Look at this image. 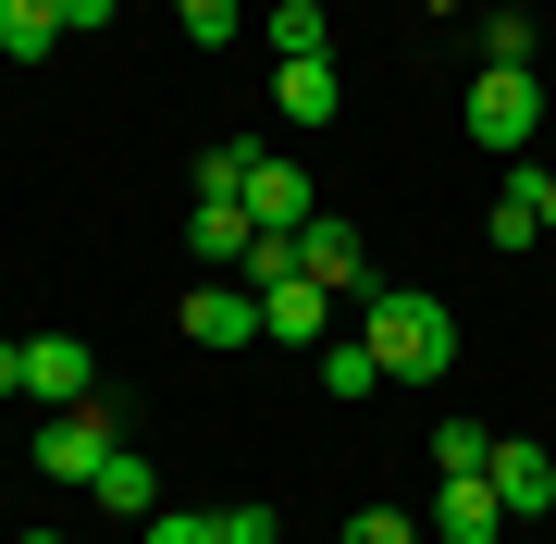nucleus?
Masks as SVG:
<instances>
[{
  "label": "nucleus",
  "mask_w": 556,
  "mask_h": 544,
  "mask_svg": "<svg viewBox=\"0 0 556 544\" xmlns=\"http://www.w3.org/2000/svg\"><path fill=\"white\" fill-rule=\"evenodd\" d=\"M0 50H13V62H50L62 50V0H0Z\"/></svg>",
  "instance_id": "obj_16"
},
{
  "label": "nucleus",
  "mask_w": 556,
  "mask_h": 544,
  "mask_svg": "<svg viewBox=\"0 0 556 544\" xmlns=\"http://www.w3.org/2000/svg\"><path fill=\"white\" fill-rule=\"evenodd\" d=\"M273 112H285V124H334V112H346L334 62H273Z\"/></svg>",
  "instance_id": "obj_11"
},
{
  "label": "nucleus",
  "mask_w": 556,
  "mask_h": 544,
  "mask_svg": "<svg viewBox=\"0 0 556 544\" xmlns=\"http://www.w3.org/2000/svg\"><path fill=\"white\" fill-rule=\"evenodd\" d=\"M87 495H100L112 520H149V507H161V470L137 458V445H112V458H100V483H87Z\"/></svg>",
  "instance_id": "obj_15"
},
{
  "label": "nucleus",
  "mask_w": 556,
  "mask_h": 544,
  "mask_svg": "<svg viewBox=\"0 0 556 544\" xmlns=\"http://www.w3.org/2000/svg\"><path fill=\"white\" fill-rule=\"evenodd\" d=\"M346 544H420L408 507H346Z\"/></svg>",
  "instance_id": "obj_21"
},
{
  "label": "nucleus",
  "mask_w": 556,
  "mask_h": 544,
  "mask_svg": "<svg viewBox=\"0 0 556 544\" xmlns=\"http://www.w3.org/2000/svg\"><path fill=\"white\" fill-rule=\"evenodd\" d=\"M260 38H273V62H334V13H321V0H273Z\"/></svg>",
  "instance_id": "obj_13"
},
{
  "label": "nucleus",
  "mask_w": 556,
  "mask_h": 544,
  "mask_svg": "<svg viewBox=\"0 0 556 544\" xmlns=\"http://www.w3.org/2000/svg\"><path fill=\"white\" fill-rule=\"evenodd\" d=\"M25 544H62V532H25Z\"/></svg>",
  "instance_id": "obj_28"
},
{
  "label": "nucleus",
  "mask_w": 556,
  "mask_h": 544,
  "mask_svg": "<svg viewBox=\"0 0 556 544\" xmlns=\"http://www.w3.org/2000/svg\"><path fill=\"white\" fill-rule=\"evenodd\" d=\"M482 483H495L507 520H544V507H556V458H544L532 433H495V470H482Z\"/></svg>",
  "instance_id": "obj_6"
},
{
  "label": "nucleus",
  "mask_w": 556,
  "mask_h": 544,
  "mask_svg": "<svg viewBox=\"0 0 556 544\" xmlns=\"http://www.w3.org/2000/svg\"><path fill=\"white\" fill-rule=\"evenodd\" d=\"M260 334L273 346H334V284H309V273L260 284Z\"/></svg>",
  "instance_id": "obj_5"
},
{
  "label": "nucleus",
  "mask_w": 556,
  "mask_h": 544,
  "mask_svg": "<svg viewBox=\"0 0 556 544\" xmlns=\"http://www.w3.org/2000/svg\"><path fill=\"white\" fill-rule=\"evenodd\" d=\"M248 162H260V137H223V149H199V199H236V186H248Z\"/></svg>",
  "instance_id": "obj_18"
},
{
  "label": "nucleus",
  "mask_w": 556,
  "mask_h": 544,
  "mask_svg": "<svg viewBox=\"0 0 556 544\" xmlns=\"http://www.w3.org/2000/svg\"><path fill=\"white\" fill-rule=\"evenodd\" d=\"M544 236H556V174H544Z\"/></svg>",
  "instance_id": "obj_27"
},
{
  "label": "nucleus",
  "mask_w": 556,
  "mask_h": 544,
  "mask_svg": "<svg viewBox=\"0 0 556 544\" xmlns=\"http://www.w3.org/2000/svg\"><path fill=\"white\" fill-rule=\"evenodd\" d=\"M433 532H445V544H495V532H507L495 483H482V470H445V495H433Z\"/></svg>",
  "instance_id": "obj_10"
},
{
  "label": "nucleus",
  "mask_w": 556,
  "mask_h": 544,
  "mask_svg": "<svg viewBox=\"0 0 556 544\" xmlns=\"http://www.w3.org/2000/svg\"><path fill=\"white\" fill-rule=\"evenodd\" d=\"M211 532H223V544H285V532H273V507H211Z\"/></svg>",
  "instance_id": "obj_24"
},
{
  "label": "nucleus",
  "mask_w": 556,
  "mask_h": 544,
  "mask_svg": "<svg viewBox=\"0 0 556 544\" xmlns=\"http://www.w3.org/2000/svg\"><path fill=\"white\" fill-rule=\"evenodd\" d=\"M309 371H321V396H371V383H383V359H371V346H358V334H334V346H309Z\"/></svg>",
  "instance_id": "obj_17"
},
{
  "label": "nucleus",
  "mask_w": 556,
  "mask_h": 544,
  "mask_svg": "<svg viewBox=\"0 0 556 544\" xmlns=\"http://www.w3.org/2000/svg\"><path fill=\"white\" fill-rule=\"evenodd\" d=\"M248 236H260L248 199H199V211H186V248H199L211 273H236V261H248Z\"/></svg>",
  "instance_id": "obj_12"
},
{
  "label": "nucleus",
  "mask_w": 556,
  "mask_h": 544,
  "mask_svg": "<svg viewBox=\"0 0 556 544\" xmlns=\"http://www.w3.org/2000/svg\"><path fill=\"white\" fill-rule=\"evenodd\" d=\"M25 396H50V408L100 396V359H87V334H25Z\"/></svg>",
  "instance_id": "obj_7"
},
{
  "label": "nucleus",
  "mask_w": 556,
  "mask_h": 544,
  "mask_svg": "<svg viewBox=\"0 0 556 544\" xmlns=\"http://www.w3.org/2000/svg\"><path fill=\"white\" fill-rule=\"evenodd\" d=\"M174 25H186V38H199V50H223V38H236V25H248V0H174Z\"/></svg>",
  "instance_id": "obj_20"
},
{
  "label": "nucleus",
  "mask_w": 556,
  "mask_h": 544,
  "mask_svg": "<svg viewBox=\"0 0 556 544\" xmlns=\"http://www.w3.org/2000/svg\"><path fill=\"white\" fill-rule=\"evenodd\" d=\"M358 346L383 359V383H433V371H457V309L433 284H371L358 298Z\"/></svg>",
  "instance_id": "obj_1"
},
{
  "label": "nucleus",
  "mask_w": 556,
  "mask_h": 544,
  "mask_svg": "<svg viewBox=\"0 0 556 544\" xmlns=\"http://www.w3.org/2000/svg\"><path fill=\"white\" fill-rule=\"evenodd\" d=\"M298 273H309V284H334V298H371V284H383L371 261H358V223H334V211H309V223H298Z\"/></svg>",
  "instance_id": "obj_4"
},
{
  "label": "nucleus",
  "mask_w": 556,
  "mask_h": 544,
  "mask_svg": "<svg viewBox=\"0 0 556 544\" xmlns=\"http://www.w3.org/2000/svg\"><path fill=\"white\" fill-rule=\"evenodd\" d=\"M532 124H544V75H532V62H482L470 100H457V137L495 149V162H519V149H532Z\"/></svg>",
  "instance_id": "obj_2"
},
{
  "label": "nucleus",
  "mask_w": 556,
  "mask_h": 544,
  "mask_svg": "<svg viewBox=\"0 0 556 544\" xmlns=\"http://www.w3.org/2000/svg\"><path fill=\"white\" fill-rule=\"evenodd\" d=\"M433 470H495V433L482 421H433Z\"/></svg>",
  "instance_id": "obj_19"
},
{
  "label": "nucleus",
  "mask_w": 556,
  "mask_h": 544,
  "mask_svg": "<svg viewBox=\"0 0 556 544\" xmlns=\"http://www.w3.org/2000/svg\"><path fill=\"white\" fill-rule=\"evenodd\" d=\"M482 236H495V248H532V236H544V162H519V174L495 186V223H482Z\"/></svg>",
  "instance_id": "obj_14"
},
{
  "label": "nucleus",
  "mask_w": 556,
  "mask_h": 544,
  "mask_svg": "<svg viewBox=\"0 0 556 544\" xmlns=\"http://www.w3.org/2000/svg\"><path fill=\"white\" fill-rule=\"evenodd\" d=\"M0 396H25V346L13 334H0Z\"/></svg>",
  "instance_id": "obj_26"
},
{
  "label": "nucleus",
  "mask_w": 556,
  "mask_h": 544,
  "mask_svg": "<svg viewBox=\"0 0 556 544\" xmlns=\"http://www.w3.org/2000/svg\"><path fill=\"white\" fill-rule=\"evenodd\" d=\"M112 445H124L112 396H75V408H50V421H38V470H50V483H100Z\"/></svg>",
  "instance_id": "obj_3"
},
{
  "label": "nucleus",
  "mask_w": 556,
  "mask_h": 544,
  "mask_svg": "<svg viewBox=\"0 0 556 544\" xmlns=\"http://www.w3.org/2000/svg\"><path fill=\"white\" fill-rule=\"evenodd\" d=\"M112 13H124V0H62V38H100Z\"/></svg>",
  "instance_id": "obj_25"
},
{
  "label": "nucleus",
  "mask_w": 556,
  "mask_h": 544,
  "mask_svg": "<svg viewBox=\"0 0 556 544\" xmlns=\"http://www.w3.org/2000/svg\"><path fill=\"white\" fill-rule=\"evenodd\" d=\"M186 346H260V284H199L186 298Z\"/></svg>",
  "instance_id": "obj_9"
},
{
  "label": "nucleus",
  "mask_w": 556,
  "mask_h": 544,
  "mask_svg": "<svg viewBox=\"0 0 556 544\" xmlns=\"http://www.w3.org/2000/svg\"><path fill=\"white\" fill-rule=\"evenodd\" d=\"M236 273H248V284H285V273H298V236H248Z\"/></svg>",
  "instance_id": "obj_22"
},
{
  "label": "nucleus",
  "mask_w": 556,
  "mask_h": 544,
  "mask_svg": "<svg viewBox=\"0 0 556 544\" xmlns=\"http://www.w3.org/2000/svg\"><path fill=\"white\" fill-rule=\"evenodd\" d=\"M236 199H248V223H260V236H298V223L321 211V199H309V174H298V162H273V149L248 162V186H236Z\"/></svg>",
  "instance_id": "obj_8"
},
{
  "label": "nucleus",
  "mask_w": 556,
  "mask_h": 544,
  "mask_svg": "<svg viewBox=\"0 0 556 544\" xmlns=\"http://www.w3.org/2000/svg\"><path fill=\"white\" fill-rule=\"evenodd\" d=\"M149 544H223L211 507H149Z\"/></svg>",
  "instance_id": "obj_23"
}]
</instances>
